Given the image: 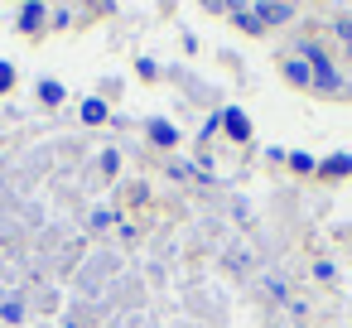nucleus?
Listing matches in <instances>:
<instances>
[{"label":"nucleus","instance_id":"obj_13","mask_svg":"<svg viewBox=\"0 0 352 328\" xmlns=\"http://www.w3.org/2000/svg\"><path fill=\"white\" fill-rule=\"evenodd\" d=\"M0 318H6V323H20V318H25V309H20V304H6V314H0Z\"/></svg>","mask_w":352,"mask_h":328},{"label":"nucleus","instance_id":"obj_4","mask_svg":"<svg viewBox=\"0 0 352 328\" xmlns=\"http://www.w3.org/2000/svg\"><path fill=\"white\" fill-rule=\"evenodd\" d=\"M39 25H44V6H39V0H30L25 15H20V30H39Z\"/></svg>","mask_w":352,"mask_h":328},{"label":"nucleus","instance_id":"obj_11","mask_svg":"<svg viewBox=\"0 0 352 328\" xmlns=\"http://www.w3.org/2000/svg\"><path fill=\"white\" fill-rule=\"evenodd\" d=\"M150 135H155L160 145H174V131H169V126H150Z\"/></svg>","mask_w":352,"mask_h":328},{"label":"nucleus","instance_id":"obj_12","mask_svg":"<svg viewBox=\"0 0 352 328\" xmlns=\"http://www.w3.org/2000/svg\"><path fill=\"white\" fill-rule=\"evenodd\" d=\"M256 6H280V10H299L304 0H256Z\"/></svg>","mask_w":352,"mask_h":328},{"label":"nucleus","instance_id":"obj_6","mask_svg":"<svg viewBox=\"0 0 352 328\" xmlns=\"http://www.w3.org/2000/svg\"><path fill=\"white\" fill-rule=\"evenodd\" d=\"M285 160H289L299 174H314V169H318V160H314V155H285Z\"/></svg>","mask_w":352,"mask_h":328},{"label":"nucleus","instance_id":"obj_7","mask_svg":"<svg viewBox=\"0 0 352 328\" xmlns=\"http://www.w3.org/2000/svg\"><path fill=\"white\" fill-rule=\"evenodd\" d=\"M82 116H87L92 126H102V121H107V107H102V102H87V107H82Z\"/></svg>","mask_w":352,"mask_h":328},{"label":"nucleus","instance_id":"obj_14","mask_svg":"<svg viewBox=\"0 0 352 328\" xmlns=\"http://www.w3.org/2000/svg\"><path fill=\"white\" fill-rule=\"evenodd\" d=\"M10 78H15V73H10V63H0V87H10Z\"/></svg>","mask_w":352,"mask_h":328},{"label":"nucleus","instance_id":"obj_2","mask_svg":"<svg viewBox=\"0 0 352 328\" xmlns=\"http://www.w3.org/2000/svg\"><path fill=\"white\" fill-rule=\"evenodd\" d=\"M285 78H289L294 87H309V83H314V68H309L304 58H289V63H285Z\"/></svg>","mask_w":352,"mask_h":328},{"label":"nucleus","instance_id":"obj_8","mask_svg":"<svg viewBox=\"0 0 352 328\" xmlns=\"http://www.w3.org/2000/svg\"><path fill=\"white\" fill-rule=\"evenodd\" d=\"M236 25H241V30H251V34H256V30H265V25L251 15V10H236Z\"/></svg>","mask_w":352,"mask_h":328},{"label":"nucleus","instance_id":"obj_10","mask_svg":"<svg viewBox=\"0 0 352 328\" xmlns=\"http://www.w3.org/2000/svg\"><path fill=\"white\" fill-rule=\"evenodd\" d=\"M39 92H44V102H63V87H58V83H44Z\"/></svg>","mask_w":352,"mask_h":328},{"label":"nucleus","instance_id":"obj_3","mask_svg":"<svg viewBox=\"0 0 352 328\" xmlns=\"http://www.w3.org/2000/svg\"><path fill=\"white\" fill-rule=\"evenodd\" d=\"M222 121H227V135H232V140H246V135H251V126H246L241 111H222Z\"/></svg>","mask_w":352,"mask_h":328},{"label":"nucleus","instance_id":"obj_1","mask_svg":"<svg viewBox=\"0 0 352 328\" xmlns=\"http://www.w3.org/2000/svg\"><path fill=\"white\" fill-rule=\"evenodd\" d=\"M299 58L314 68V87H323V92H338V87H342V83H338V68L323 58V49H318L314 39H304V44H299Z\"/></svg>","mask_w":352,"mask_h":328},{"label":"nucleus","instance_id":"obj_5","mask_svg":"<svg viewBox=\"0 0 352 328\" xmlns=\"http://www.w3.org/2000/svg\"><path fill=\"white\" fill-rule=\"evenodd\" d=\"M323 174H328V179H342V174H352V155H333V160L323 164Z\"/></svg>","mask_w":352,"mask_h":328},{"label":"nucleus","instance_id":"obj_15","mask_svg":"<svg viewBox=\"0 0 352 328\" xmlns=\"http://www.w3.org/2000/svg\"><path fill=\"white\" fill-rule=\"evenodd\" d=\"M203 6H208V10H227V0H203Z\"/></svg>","mask_w":352,"mask_h":328},{"label":"nucleus","instance_id":"obj_9","mask_svg":"<svg viewBox=\"0 0 352 328\" xmlns=\"http://www.w3.org/2000/svg\"><path fill=\"white\" fill-rule=\"evenodd\" d=\"M338 39H342V44H347V54H352V20H347V15L338 20Z\"/></svg>","mask_w":352,"mask_h":328}]
</instances>
